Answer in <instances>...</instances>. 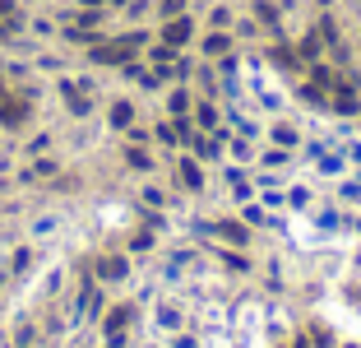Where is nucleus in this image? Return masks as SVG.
Listing matches in <instances>:
<instances>
[{"mask_svg": "<svg viewBox=\"0 0 361 348\" xmlns=\"http://www.w3.org/2000/svg\"><path fill=\"white\" fill-rule=\"evenodd\" d=\"M139 46H144V33H130V37H120V42L93 46V61H98V66H130Z\"/></svg>", "mask_w": 361, "mask_h": 348, "instance_id": "f257e3e1", "label": "nucleus"}, {"mask_svg": "<svg viewBox=\"0 0 361 348\" xmlns=\"http://www.w3.org/2000/svg\"><path fill=\"white\" fill-rule=\"evenodd\" d=\"M190 37H195V23L181 14V19H167V28H163V42L167 46H186Z\"/></svg>", "mask_w": 361, "mask_h": 348, "instance_id": "f03ea898", "label": "nucleus"}, {"mask_svg": "<svg viewBox=\"0 0 361 348\" xmlns=\"http://www.w3.org/2000/svg\"><path fill=\"white\" fill-rule=\"evenodd\" d=\"M61 93H65V102H70V112H75V116H88V112H93V102H88V89H84V84H70V79H65V84H61Z\"/></svg>", "mask_w": 361, "mask_h": 348, "instance_id": "7ed1b4c3", "label": "nucleus"}, {"mask_svg": "<svg viewBox=\"0 0 361 348\" xmlns=\"http://www.w3.org/2000/svg\"><path fill=\"white\" fill-rule=\"evenodd\" d=\"M357 107H361V102H357L352 79H348V84H338V89H334V112H338V116H357Z\"/></svg>", "mask_w": 361, "mask_h": 348, "instance_id": "20e7f679", "label": "nucleus"}, {"mask_svg": "<svg viewBox=\"0 0 361 348\" xmlns=\"http://www.w3.org/2000/svg\"><path fill=\"white\" fill-rule=\"evenodd\" d=\"M125 270H130V265H125V260L120 256H107V260H98V274L107 283H116V279H125Z\"/></svg>", "mask_w": 361, "mask_h": 348, "instance_id": "39448f33", "label": "nucleus"}, {"mask_svg": "<svg viewBox=\"0 0 361 348\" xmlns=\"http://www.w3.org/2000/svg\"><path fill=\"white\" fill-rule=\"evenodd\" d=\"M23 112H28V107H23L19 98H5V102H0V121H5V125H19Z\"/></svg>", "mask_w": 361, "mask_h": 348, "instance_id": "423d86ee", "label": "nucleus"}, {"mask_svg": "<svg viewBox=\"0 0 361 348\" xmlns=\"http://www.w3.org/2000/svg\"><path fill=\"white\" fill-rule=\"evenodd\" d=\"M176 177L186 181V191H199V186H204V177H199V168L190 163V158H181V168H176Z\"/></svg>", "mask_w": 361, "mask_h": 348, "instance_id": "0eeeda50", "label": "nucleus"}, {"mask_svg": "<svg viewBox=\"0 0 361 348\" xmlns=\"http://www.w3.org/2000/svg\"><path fill=\"white\" fill-rule=\"evenodd\" d=\"M130 316H134V311H130V306H116V311H111V316H107V335H120V330L130 325Z\"/></svg>", "mask_w": 361, "mask_h": 348, "instance_id": "6e6552de", "label": "nucleus"}, {"mask_svg": "<svg viewBox=\"0 0 361 348\" xmlns=\"http://www.w3.org/2000/svg\"><path fill=\"white\" fill-rule=\"evenodd\" d=\"M204 51H208V56H227V51H232V37H227V33H213V37L204 42Z\"/></svg>", "mask_w": 361, "mask_h": 348, "instance_id": "1a4fd4ad", "label": "nucleus"}, {"mask_svg": "<svg viewBox=\"0 0 361 348\" xmlns=\"http://www.w3.org/2000/svg\"><path fill=\"white\" fill-rule=\"evenodd\" d=\"M130 121H134L130 102H111V125H130Z\"/></svg>", "mask_w": 361, "mask_h": 348, "instance_id": "9d476101", "label": "nucleus"}, {"mask_svg": "<svg viewBox=\"0 0 361 348\" xmlns=\"http://www.w3.org/2000/svg\"><path fill=\"white\" fill-rule=\"evenodd\" d=\"M218 237H227L232 247H241V242H246V228L241 223H218Z\"/></svg>", "mask_w": 361, "mask_h": 348, "instance_id": "9b49d317", "label": "nucleus"}, {"mask_svg": "<svg viewBox=\"0 0 361 348\" xmlns=\"http://www.w3.org/2000/svg\"><path fill=\"white\" fill-rule=\"evenodd\" d=\"M167 107H172V116H176V121H181V116L190 112V98H186V93H181V89H176V93H172V102H167Z\"/></svg>", "mask_w": 361, "mask_h": 348, "instance_id": "f8f14e48", "label": "nucleus"}, {"mask_svg": "<svg viewBox=\"0 0 361 348\" xmlns=\"http://www.w3.org/2000/svg\"><path fill=\"white\" fill-rule=\"evenodd\" d=\"M315 33H319V42H334V37H338V28H334V19H319Z\"/></svg>", "mask_w": 361, "mask_h": 348, "instance_id": "ddd939ff", "label": "nucleus"}, {"mask_svg": "<svg viewBox=\"0 0 361 348\" xmlns=\"http://www.w3.org/2000/svg\"><path fill=\"white\" fill-rule=\"evenodd\" d=\"M274 139H278V144H296V130H292V125H278V130H274Z\"/></svg>", "mask_w": 361, "mask_h": 348, "instance_id": "4468645a", "label": "nucleus"}, {"mask_svg": "<svg viewBox=\"0 0 361 348\" xmlns=\"http://www.w3.org/2000/svg\"><path fill=\"white\" fill-rule=\"evenodd\" d=\"M199 125H204V130H213V125H218V112H213V107H199Z\"/></svg>", "mask_w": 361, "mask_h": 348, "instance_id": "2eb2a0df", "label": "nucleus"}, {"mask_svg": "<svg viewBox=\"0 0 361 348\" xmlns=\"http://www.w3.org/2000/svg\"><path fill=\"white\" fill-rule=\"evenodd\" d=\"M130 163H134V168H144V172L153 168V158H148V154H139V149H130Z\"/></svg>", "mask_w": 361, "mask_h": 348, "instance_id": "dca6fc26", "label": "nucleus"}, {"mask_svg": "<svg viewBox=\"0 0 361 348\" xmlns=\"http://www.w3.org/2000/svg\"><path fill=\"white\" fill-rule=\"evenodd\" d=\"M181 10H186V0H163V14H167V19H176Z\"/></svg>", "mask_w": 361, "mask_h": 348, "instance_id": "f3484780", "label": "nucleus"}, {"mask_svg": "<svg viewBox=\"0 0 361 348\" xmlns=\"http://www.w3.org/2000/svg\"><path fill=\"white\" fill-rule=\"evenodd\" d=\"M255 14H260L264 23H274V19H278V14H274V5H269V0H260V5H255Z\"/></svg>", "mask_w": 361, "mask_h": 348, "instance_id": "a211bd4d", "label": "nucleus"}, {"mask_svg": "<svg viewBox=\"0 0 361 348\" xmlns=\"http://www.w3.org/2000/svg\"><path fill=\"white\" fill-rule=\"evenodd\" d=\"M158 139H167V144H176V139H181V135H176V125H158Z\"/></svg>", "mask_w": 361, "mask_h": 348, "instance_id": "6ab92c4d", "label": "nucleus"}, {"mask_svg": "<svg viewBox=\"0 0 361 348\" xmlns=\"http://www.w3.org/2000/svg\"><path fill=\"white\" fill-rule=\"evenodd\" d=\"M0 19H19V14H14V5H10V0H0Z\"/></svg>", "mask_w": 361, "mask_h": 348, "instance_id": "aec40b11", "label": "nucleus"}, {"mask_svg": "<svg viewBox=\"0 0 361 348\" xmlns=\"http://www.w3.org/2000/svg\"><path fill=\"white\" fill-rule=\"evenodd\" d=\"M79 5H84V10H102V5H107V0H79Z\"/></svg>", "mask_w": 361, "mask_h": 348, "instance_id": "412c9836", "label": "nucleus"}, {"mask_svg": "<svg viewBox=\"0 0 361 348\" xmlns=\"http://www.w3.org/2000/svg\"><path fill=\"white\" fill-rule=\"evenodd\" d=\"M107 5H125V0H107Z\"/></svg>", "mask_w": 361, "mask_h": 348, "instance_id": "4be33fe9", "label": "nucleus"}, {"mask_svg": "<svg viewBox=\"0 0 361 348\" xmlns=\"http://www.w3.org/2000/svg\"><path fill=\"white\" fill-rule=\"evenodd\" d=\"M0 102H5V93H0Z\"/></svg>", "mask_w": 361, "mask_h": 348, "instance_id": "5701e85b", "label": "nucleus"}]
</instances>
